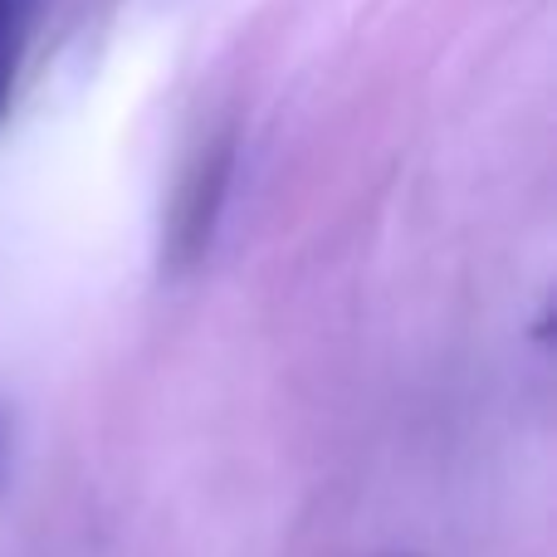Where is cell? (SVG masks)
I'll use <instances>...</instances> for the list:
<instances>
[{
  "label": "cell",
  "mask_w": 557,
  "mask_h": 557,
  "mask_svg": "<svg viewBox=\"0 0 557 557\" xmlns=\"http://www.w3.org/2000/svg\"><path fill=\"white\" fill-rule=\"evenodd\" d=\"M235 176V127H221L191 152L172 186V206L162 221V274H191L206 260L221 225L225 196H231Z\"/></svg>",
  "instance_id": "1"
},
{
  "label": "cell",
  "mask_w": 557,
  "mask_h": 557,
  "mask_svg": "<svg viewBox=\"0 0 557 557\" xmlns=\"http://www.w3.org/2000/svg\"><path fill=\"white\" fill-rule=\"evenodd\" d=\"M20 20H25V0H0V45L20 35Z\"/></svg>",
  "instance_id": "2"
},
{
  "label": "cell",
  "mask_w": 557,
  "mask_h": 557,
  "mask_svg": "<svg viewBox=\"0 0 557 557\" xmlns=\"http://www.w3.org/2000/svg\"><path fill=\"white\" fill-rule=\"evenodd\" d=\"M10 78H15V39L0 45V113H5V103H10Z\"/></svg>",
  "instance_id": "3"
},
{
  "label": "cell",
  "mask_w": 557,
  "mask_h": 557,
  "mask_svg": "<svg viewBox=\"0 0 557 557\" xmlns=\"http://www.w3.org/2000/svg\"><path fill=\"white\" fill-rule=\"evenodd\" d=\"M0 474H5V425H0Z\"/></svg>",
  "instance_id": "4"
}]
</instances>
